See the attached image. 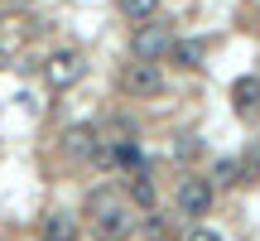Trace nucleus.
I'll return each mask as SVG.
<instances>
[{"mask_svg":"<svg viewBox=\"0 0 260 241\" xmlns=\"http://www.w3.org/2000/svg\"><path fill=\"white\" fill-rule=\"evenodd\" d=\"M87 217H92V232L102 241H125L135 232V213L116 188H92L87 193Z\"/></svg>","mask_w":260,"mask_h":241,"instance_id":"1","label":"nucleus"},{"mask_svg":"<svg viewBox=\"0 0 260 241\" xmlns=\"http://www.w3.org/2000/svg\"><path fill=\"white\" fill-rule=\"evenodd\" d=\"M87 77V58L77 53V48H58V53L44 58V82L53 87V92H68V87H77Z\"/></svg>","mask_w":260,"mask_h":241,"instance_id":"2","label":"nucleus"},{"mask_svg":"<svg viewBox=\"0 0 260 241\" xmlns=\"http://www.w3.org/2000/svg\"><path fill=\"white\" fill-rule=\"evenodd\" d=\"M169 48H174L169 24H140L135 34H130V53H135V63H159Z\"/></svg>","mask_w":260,"mask_h":241,"instance_id":"3","label":"nucleus"},{"mask_svg":"<svg viewBox=\"0 0 260 241\" xmlns=\"http://www.w3.org/2000/svg\"><path fill=\"white\" fill-rule=\"evenodd\" d=\"M121 87L130 97H159V92H164V68H159V63H125Z\"/></svg>","mask_w":260,"mask_h":241,"instance_id":"4","label":"nucleus"},{"mask_svg":"<svg viewBox=\"0 0 260 241\" xmlns=\"http://www.w3.org/2000/svg\"><path fill=\"white\" fill-rule=\"evenodd\" d=\"M212 198H217V188L207 184L203 174H188L183 184H178V207H183L188 217H207V207H212Z\"/></svg>","mask_w":260,"mask_h":241,"instance_id":"5","label":"nucleus"},{"mask_svg":"<svg viewBox=\"0 0 260 241\" xmlns=\"http://www.w3.org/2000/svg\"><path fill=\"white\" fill-rule=\"evenodd\" d=\"M68 155L73 159H111V145L102 140V130L77 126V130H68Z\"/></svg>","mask_w":260,"mask_h":241,"instance_id":"6","label":"nucleus"},{"mask_svg":"<svg viewBox=\"0 0 260 241\" xmlns=\"http://www.w3.org/2000/svg\"><path fill=\"white\" fill-rule=\"evenodd\" d=\"M232 106L236 116H260V77H241L232 87Z\"/></svg>","mask_w":260,"mask_h":241,"instance_id":"7","label":"nucleus"},{"mask_svg":"<svg viewBox=\"0 0 260 241\" xmlns=\"http://www.w3.org/2000/svg\"><path fill=\"white\" fill-rule=\"evenodd\" d=\"M44 241H77V222L68 213H48L44 217Z\"/></svg>","mask_w":260,"mask_h":241,"instance_id":"8","label":"nucleus"},{"mask_svg":"<svg viewBox=\"0 0 260 241\" xmlns=\"http://www.w3.org/2000/svg\"><path fill=\"white\" fill-rule=\"evenodd\" d=\"M169 53H174L183 68H203V58H207V44H203V39H183V44H174Z\"/></svg>","mask_w":260,"mask_h":241,"instance_id":"9","label":"nucleus"},{"mask_svg":"<svg viewBox=\"0 0 260 241\" xmlns=\"http://www.w3.org/2000/svg\"><path fill=\"white\" fill-rule=\"evenodd\" d=\"M121 5V15L125 19H135V24H149L154 19V10H159V0H116Z\"/></svg>","mask_w":260,"mask_h":241,"instance_id":"10","label":"nucleus"},{"mask_svg":"<svg viewBox=\"0 0 260 241\" xmlns=\"http://www.w3.org/2000/svg\"><path fill=\"white\" fill-rule=\"evenodd\" d=\"M130 198H135L140 207H154V184H149L145 169H135V174H130Z\"/></svg>","mask_w":260,"mask_h":241,"instance_id":"11","label":"nucleus"},{"mask_svg":"<svg viewBox=\"0 0 260 241\" xmlns=\"http://www.w3.org/2000/svg\"><path fill=\"white\" fill-rule=\"evenodd\" d=\"M207 184H212V188H217V184H241V159H217Z\"/></svg>","mask_w":260,"mask_h":241,"instance_id":"12","label":"nucleus"},{"mask_svg":"<svg viewBox=\"0 0 260 241\" xmlns=\"http://www.w3.org/2000/svg\"><path fill=\"white\" fill-rule=\"evenodd\" d=\"M188 241H222V236H217V232H212V227H198V232H193V236H188Z\"/></svg>","mask_w":260,"mask_h":241,"instance_id":"13","label":"nucleus"},{"mask_svg":"<svg viewBox=\"0 0 260 241\" xmlns=\"http://www.w3.org/2000/svg\"><path fill=\"white\" fill-rule=\"evenodd\" d=\"M39 241H44V236H39Z\"/></svg>","mask_w":260,"mask_h":241,"instance_id":"14","label":"nucleus"}]
</instances>
